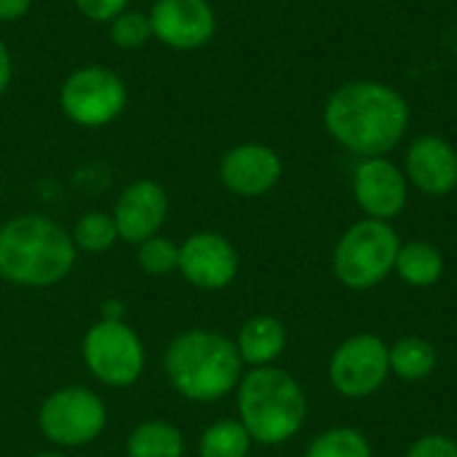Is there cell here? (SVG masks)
I'll return each mask as SVG.
<instances>
[{
	"instance_id": "cell-18",
	"label": "cell",
	"mask_w": 457,
	"mask_h": 457,
	"mask_svg": "<svg viewBox=\"0 0 457 457\" xmlns=\"http://www.w3.org/2000/svg\"><path fill=\"white\" fill-rule=\"evenodd\" d=\"M394 268L410 287H434L445 273V257L434 244L412 241L399 249Z\"/></svg>"
},
{
	"instance_id": "cell-1",
	"label": "cell",
	"mask_w": 457,
	"mask_h": 457,
	"mask_svg": "<svg viewBox=\"0 0 457 457\" xmlns=\"http://www.w3.org/2000/svg\"><path fill=\"white\" fill-rule=\"evenodd\" d=\"M324 129L345 150L361 158H383L404 139L410 104L388 83L351 80L329 94Z\"/></svg>"
},
{
	"instance_id": "cell-19",
	"label": "cell",
	"mask_w": 457,
	"mask_h": 457,
	"mask_svg": "<svg viewBox=\"0 0 457 457\" xmlns=\"http://www.w3.org/2000/svg\"><path fill=\"white\" fill-rule=\"evenodd\" d=\"M391 370L404 380H426L436 370V348L423 337H404L388 348Z\"/></svg>"
},
{
	"instance_id": "cell-12",
	"label": "cell",
	"mask_w": 457,
	"mask_h": 457,
	"mask_svg": "<svg viewBox=\"0 0 457 457\" xmlns=\"http://www.w3.org/2000/svg\"><path fill=\"white\" fill-rule=\"evenodd\" d=\"M112 220L120 241L142 244L161 233L169 220V195L155 179H137L126 185L112 206Z\"/></svg>"
},
{
	"instance_id": "cell-24",
	"label": "cell",
	"mask_w": 457,
	"mask_h": 457,
	"mask_svg": "<svg viewBox=\"0 0 457 457\" xmlns=\"http://www.w3.org/2000/svg\"><path fill=\"white\" fill-rule=\"evenodd\" d=\"M150 37H153V24H150V13H145V11L126 8L123 13H118L110 21V40H112V46H118L123 51H137V48L147 46Z\"/></svg>"
},
{
	"instance_id": "cell-16",
	"label": "cell",
	"mask_w": 457,
	"mask_h": 457,
	"mask_svg": "<svg viewBox=\"0 0 457 457\" xmlns=\"http://www.w3.org/2000/svg\"><path fill=\"white\" fill-rule=\"evenodd\" d=\"M236 348L241 353V361L254 367H270L287 348V329L273 316H252L238 329Z\"/></svg>"
},
{
	"instance_id": "cell-15",
	"label": "cell",
	"mask_w": 457,
	"mask_h": 457,
	"mask_svg": "<svg viewBox=\"0 0 457 457\" xmlns=\"http://www.w3.org/2000/svg\"><path fill=\"white\" fill-rule=\"evenodd\" d=\"M407 177L426 195L453 193L457 187V150L445 137H418L407 150Z\"/></svg>"
},
{
	"instance_id": "cell-26",
	"label": "cell",
	"mask_w": 457,
	"mask_h": 457,
	"mask_svg": "<svg viewBox=\"0 0 457 457\" xmlns=\"http://www.w3.org/2000/svg\"><path fill=\"white\" fill-rule=\"evenodd\" d=\"M407 457H457V445L450 436H439V434H431V436H423L418 439Z\"/></svg>"
},
{
	"instance_id": "cell-14",
	"label": "cell",
	"mask_w": 457,
	"mask_h": 457,
	"mask_svg": "<svg viewBox=\"0 0 457 457\" xmlns=\"http://www.w3.org/2000/svg\"><path fill=\"white\" fill-rule=\"evenodd\" d=\"M353 195L370 220H394L407 206V179L388 158H364L353 171Z\"/></svg>"
},
{
	"instance_id": "cell-27",
	"label": "cell",
	"mask_w": 457,
	"mask_h": 457,
	"mask_svg": "<svg viewBox=\"0 0 457 457\" xmlns=\"http://www.w3.org/2000/svg\"><path fill=\"white\" fill-rule=\"evenodd\" d=\"M32 0H0V24H11L27 16Z\"/></svg>"
},
{
	"instance_id": "cell-29",
	"label": "cell",
	"mask_w": 457,
	"mask_h": 457,
	"mask_svg": "<svg viewBox=\"0 0 457 457\" xmlns=\"http://www.w3.org/2000/svg\"><path fill=\"white\" fill-rule=\"evenodd\" d=\"M32 457H67V455H62V453H37V455H32Z\"/></svg>"
},
{
	"instance_id": "cell-17",
	"label": "cell",
	"mask_w": 457,
	"mask_h": 457,
	"mask_svg": "<svg viewBox=\"0 0 457 457\" xmlns=\"http://www.w3.org/2000/svg\"><path fill=\"white\" fill-rule=\"evenodd\" d=\"M126 457H185V436L166 420H145L129 434Z\"/></svg>"
},
{
	"instance_id": "cell-21",
	"label": "cell",
	"mask_w": 457,
	"mask_h": 457,
	"mask_svg": "<svg viewBox=\"0 0 457 457\" xmlns=\"http://www.w3.org/2000/svg\"><path fill=\"white\" fill-rule=\"evenodd\" d=\"M70 236H72L75 249L88 252V254H102V252L112 249L115 241L120 238L118 228H115V220L107 212H86V214H80Z\"/></svg>"
},
{
	"instance_id": "cell-20",
	"label": "cell",
	"mask_w": 457,
	"mask_h": 457,
	"mask_svg": "<svg viewBox=\"0 0 457 457\" xmlns=\"http://www.w3.org/2000/svg\"><path fill=\"white\" fill-rule=\"evenodd\" d=\"M252 450V436L241 420L212 423L198 442V457H246Z\"/></svg>"
},
{
	"instance_id": "cell-28",
	"label": "cell",
	"mask_w": 457,
	"mask_h": 457,
	"mask_svg": "<svg viewBox=\"0 0 457 457\" xmlns=\"http://www.w3.org/2000/svg\"><path fill=\"white\" fill-rule=\"evenodd\" d=\"M11 78H13V59H11V51H8V46L0 40V96L8 91V86H11Z\"/></svg>"
},
{
	"instance_id": "cell-25",
	"label": "cell",
	"mask_w": 457,
	"mask_h": 457,
	"mask_svg": "<svg viewBox=\"0 0 457 457\" xmlns=\"http://www.w3.org/2000/svg\"><path fill=\"white\" fill-rule=\"evenodd\" d=\"M75 8L96 24H110L118 13L129 8V0H72Z\"/></svg>"
},
{
	"instance_id": "cell-9",
	"label": "cell",
	"mask_w": 457,
	"mask_h": 457,
	"mask_svg": "<svg viewBox=\"0 0 457 457\" xmlns=\"http://www.w3.org/2000/svg\"><path fill=\"white\" fill-rule=\"evenodd\" d=\"M388 372V345L375 335H359L345 340L329 361V380L348 399H364L375 394L386 383Z\"/></svg>"
},
{
	"instance_id": "cell-6",
	"label": "cell",
	"mask_w": 457,
	"mask_h": 457,
	"mask_svg": "<svg viewBox=\"0 0 457 457\" xmlns=\"http://www.w3.org/2000/svg\"><path fill=\"white\" fill-rule=\"evenodd\" d=\"M129 88L123 78L104 64H86L70 72L59 88V107L67 120L83 129L110 126L123 115Z\"/></svg>"
},
{
	"instance_id": "cell-2",
	"label": "cell",
	"mask_w": 457,
	"mask_h": 457,
	"mask_svg": "<svg viewBox=\"0 0 457 457\" xmlns=\"http://www.w3.org/2000/svg\"><path fill=\"white\" fill-rule=\"evenodd\" d=\"M78 249L51 217L19 214L0 225V278L24 289H48L70 276Z\"/></svg>"
},
{
	"instance_id": "cell-4",
	"label": "cell",
	"mask_w": 457,
	"mask_h": 457,
	"mask_svg": "<svg viewBox=\"0 0 457 457\" xmlns=\"http://www.w3.org/2000/svg\"><path fill=\"white\" fill-rule=\"evenodd\" d=\"M238 420L257 445H284L300 434L308 402L300 383L278 367H254L236 388Z\"/></svg>"
},
{
	"instance_id": "cell-5",
	"label": "cell",
	"mask_w": 457,
	"mask_h": 457,
	"mask_svg": "<svg viewBox=\"0 0 457 457\" xmlns=\"http://www.w3.org/2000/svg\"><path fill=\"white\" fill-rule=\"evenodd\" d=\"M402 241L396 230L383 220H364L345 230L335 246V276L351 289H372L396 265Z\"/></svg>"
},
{
	"instance_id": "cell-13",
	"label": "cell",
	"mask_w": 457,
	"mask_h": 457,
	"mask_svg": "<svg viewBox=\"0 0 457 457\" xmlns=\"http://www.w3.org/2000/svg\"><path fill=\"white\" fill-rule=\"evenodd\" d=\"M284 174L278 153L260 142H244L230 147L220 161L222 185L241 198H260L270 193Z\"/></svg>"
},
{
	"instance_id": "cell-22",
	"label": "cell",
	"mask_w": 457,
	"mask_h": 457,
	"mask_svg": "<svg viewBox=\"0 0 457 457\" xmlns=\"http://www.w3.org/2000/svg\"><path fill=\"white\" fill-rule=\"evenodd\" d=\"M305 457H372V447L353 428H332L313 439Z\"/></svg>"
},
{
	"instance_id": "cell-10",
	"label": "cell",
	"mask_w": 457,
	"mask_h": 457,
	"mask_svg": "<svg viewBox=\"0 0 457 457\" xmlns=\"http://www.w3.org/2000/svg\"><path fill=\"white\" fill-rule=\"evenodd\" d=\"M182 278L201 292H220L238 276L236 246L214 230H198L179 244Z\"/></svg>"
},
{
	"instance_id": "cell-11",
	"label": "cell",
	"mask_w": 457,
	"mask_h": 457,
	"mask_svg": "<svg viewBox=\"0 0 457 457\" xmlns=\"http://www.w3.org/2000/svg\"><path fill=\"white\" fill-rule=\"evenodd\" d=\"M153 37L174 51L204 48L217 32V13L209 0H155L150 8Z\"/></svg>"
},
{
	"instance_id": "cell-7",
	"label": "cell",
	"mask_w": 457,
	"mask_h": 457,
	"mask_svg": "<svg viewBox=\"0 0 457 457\" xmlns=\"http://www.w3.org/2000/svg\"><path fill=\"white\" fill-rule=\"evenodd\" d=\"M107 426V407L99 394L83 386H64L46 396L37 410L40 434L64 450H78L102 436Z\"/></svg>"
},
{
	"instance_id": "cell-23",
	"label": "cell",
	"mask_w": 457,
	"mask_h": 457,
	"mask_svg": "<svg viewBox=\"0 0 457 457\" xmlns=\"http://www.w3.org/2000/svg\"><path fill=\"white\" fill-rule=\"evenodd\" d=\"M137 262L147 276H169L179 268V244L158 233L137 246Z\"/></svg>"
},
{
	"instance_id": "cell-8",
	"label": "cell",
	"mask_w": 457,
	"mask_h": 457,
	"mask_svg": "<svg viewBox=\"0 0 457 457\" xmlns=\"http://www.w3.org/2000/svg\"><path fill=\"white\" fill-rule=\"evenodd\" d=\"M86 370L110 388H129L145 372V345L123 319H99L83 337Z\"/></svg>"
},
{
	"instance_id": "cell-3",
	"label": "cell",
	"mask_w": 457,
	"mask_h": 457,
	"mask_svg": "<svg viewBox=\"0 0 457 457\" xmlns=\"http://www.w3.org/2000/svg\"><path fill=\"white\" fill-rule=\"evenodd\" d=\"M163 372L182 399L212 404L238 388L244 361L230 337L212 329H187L169 343Z\"/></svg>"
}]
</instances>
